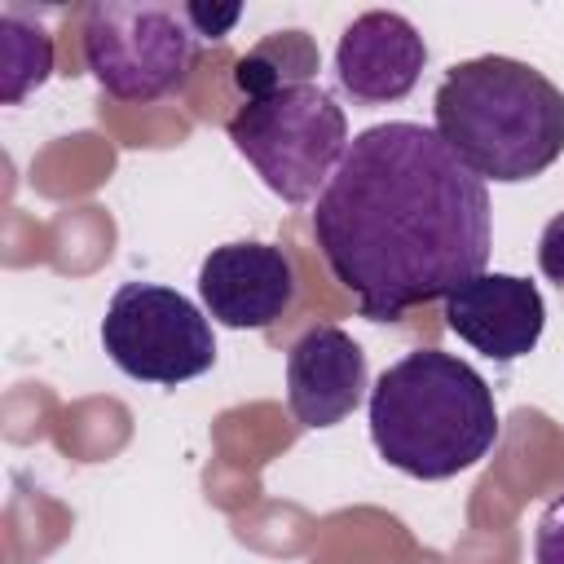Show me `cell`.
Masks as SVG:
<instances>
[{"label": "cell", "instance_id": "1", "mask_svg": "<svg viewBox=\"0 0 564 564\" xmlns=\"http://www.w3.org/2000/svg\"><path fill=\"white\" fill-rule=\"evenodd\" d=\"M313 242L370 322H397L489 264V189L436 137L388 119L357 132L313 203Z\"/></svg>", "mask_w": 564, "mask_h": 564}, {"label": "cell", "instance_id": "2", "mask_svg": "<svg viewBox=\"0 0 564 564\" xmlns=\"http://www.w3.org/2000/svg\"><path fill=\"white\" fill-rule=\"evenodd\" d=\"M370 441L414 480H449L498 445L494 388L454 352L414 348L370 388Z\"/></svg>", "mask_w": 564, "mask_h": 564}, {"label": "cell", "instance_id": "3", "mask_svg": "<svg viewBox=\"0 0 564 564\" xmlns=\"http://www.w3.org/2000/svg\"><path fill=\"white\" fill-rule=\"evenodd\" d=\"M432 128L480 181H533L564 154V93L529 62L467 57L436 84Z\"/></svg>", "mask_w": 564, "mask_h": 564}, {"label": "cell", "instance_id": "4", "mask_svg": "<svg viewBox=\"0 0 564 564\" xmlns=\"http://www.w3.org/2000/svg\"><path fill=\"white\" fill-rule=\"evenodd\" d=\"M225 132L234 150L256 167V176L295 207L322 198L348 150L344 106L322 84H300L260 101H242L229 115Z\"/></svg>", "mask_w": 564, "mask_h": 564}, {"label": "cell", "instance_id": "5", "mask_svg": "<svg viewBox=\"0 0 564 564\" xmlns=\"http://www.w3.org/2000/svg\"><path fill=\"white\" fill-rule=\"evenodd\" d=\"M198 44L185 4L97 0L84 9V62L93 79L128 106L181 93L198 66Z\"/></svg>", "mask_w": 564, "mask_h": 564}, {"label": "cell", "instance_id": "6", "mask_svg": "<svg viewBox=\"0 0 564 564\" xmlns=\"http://www.w3.org/2000/svg\"><path fill=\"white\" fill-rule=\"evenodd\" d=\"M106 357L141 383L176 388L216 366V335L207 313L172 286L123 282L101 317Z\"/></svg>", "mask_w": 564, "mask_h": 564}, {"label": "cell", "instance_id": "7", "mask_svg": "<svg viewBox=\"0 0 564 564\" xmlns=\"http://www.w3.org/2000/svg\"><path fill=\"white\" fill-rule=\"evenodd\" d=\"M295 264L273 242H225L198 264V300L229 330H269L295 304Z\"/></svg>", "mask_w": 564, "mask_h": 564}, {"label": "cell", "instance_id": "8", "mask_svg": "<svg viewBox=\"0 0 564 564\" xmlns=\"http://www.w3.org/2000/svg\"><path fill=\"white\" fill-rule=\"evenodd\" d=\"M445 326L489 361H520L546 326L542 291L516 273H476L445 295Z\"/></svg>", "mask_w": 564, "mask_h": 564}, {"label": "cell", "instance_id": "9", "mask_svg": "<svg viewBox=\"0 0 564 564\" xmlns=\"http://www.w3.org/2000/svg\"><path fill=\"white\" fill-rule=\"evenodd\" d=\"M427 66V44L419 26L392 9H370L352 18L335 44V79L361 106L401 101Z\"/></svg>", "mask_w": 564, "mask_h": 564}, {"label": "cell", "instance_id": "10", "mask_svg": "<svg viewBox=\"0 0 564 564\" xmlns=\"http://www.w3.org/2000/svg\"><path fill=\"white\" fill-rule=\"evenodd\" d=\"M366 397V352L361 344L335 326H308L286 352V405L304 427L344 423Z\"/></svg>", "mask_w": 564, "mask_h": 564}, {"label": "cell", "instance_id": "11", "mask_svg": "<svg viewBox=\"0 0 564 564\" xmlns=\"http://www.w3.org/2000/svg\"><path fill=\"white\" fill-rule=\"evenodd\" d=\"M317 66H322V53H317L313 35L300 26H286V31L264 35L234 62V88L242 93V101H260L282 88L313 84Z\"/></svg>", "mask_w": 564, "mask_h": 564}, {"label": "cell", "instance_id": "12", "mask_svg": "<svg viewBox=\"0 0 564 564\" xmlns=\"http://www.w3.org/2000/svg\"><path fill=\"white\" fill-rule=\"evenodd\" d=\"M48 75H53V35L22 4H4V13H0V97H4V106H18Z\"/></svg>", "mask_w": 564, "mask_h": 564}, {"label": "cell", "instance_id": "13", "mask_svg": "<svg viewBox=\"0 0 564 564\" xmlns=\"http://www.w3.org/2000/svg\"><path fill=\"white\" fill-rule=\"evenodd\" d=\"M533 560L538 564H564V494H555L533 529Z\"/></svg>", "mask_w": 564, "mask_h": 564}, {"label": "cell", "instance_id": "14", "mask_svg": "<svg viewBox=\"0 0 564 564\" xmlns=\"http://www.w3.org/2000/svg\"><path fill=\"white\" fill-rule=\"evenodd\" d=\"M185 18H189V26H194L198 40H225L238 26L242 4H207V0H194V4H185Z\"/></svg>", "mask_w": 564, "mask_h": 564}, {"label": "cell", "instance_id": "15", "mask_svg": "<svg viewBox=\"0 0 564 564\" xmlns=\"http://www.w3.org/2000/svg\"><path fill=\"white\" fill-rule=\"evenodd\" d=\"M538 269L546 282L564 286V212H555L538 238Z\"/></svg>", "mask_w": 564, "mask_h": 564}]
</instances>
